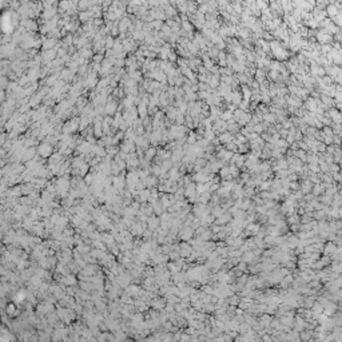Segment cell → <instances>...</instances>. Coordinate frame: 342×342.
Wrapping results in <instances>:
<instances>
[{
	"label": "cell",
	"instance_id": "15",
	"mask_svg": "<svg viewBox=\"0 0 342 342\" xmlns=\"http://www.w3.org/2000/svg\"><path fill=\"white\" fill-rule=\"evenodd\" d=\"M138 112H139V115H141L142 118H146V115H147V108H146L144 104H139Z\"/></svg>",
	"mask_w": 342,
	"mask_h": 342
},
{
	"label": "cell",
	"instance_id": "9",
	"mask_svg": "<svg viewBox=\"0 0 342 342\" xmlns=\"http://www.w3.org/2000/svg\"><path fill=\"white\" fill-rule=\"evenodd\" d=\"M55 54H56V51H55L54 48L48 49V51H46L44 54H43V59H44L46 62H49V60H52V59L55 58Z\"/></svg>",
	"mask_w": 342,
	"mask_h": 342
},
{
	"label": "cell",
	"instance_id": "10",
	"mask_svg": "<svg viewBox=\"0 0 342 342\" xmlns=\"http://www.w3.org/2000/svg\"><path fill=\"white\" fill-rule=\"evenodd\" d=\"M330 116H331V119L334 120L335 122V124H340L341 123V115H340V112H338V110H330Z\"/></svg>",
	"mask_w": 342,
	"mask_h": 342
},
{
	"label": "cell",
	"instance_id": "8",
	"mask_svg": "<svg viewBox=\"0 0 342 342\" xmlns=\"http://www.w3.org/2000/svg\"><path fill=\"white\" fill-rule=\"evenodd\" d=\"M115 111H116V103L112 100L107 102V104H106V112L108 115H111V114H114Z\"/></svg>",
	"mask_w": 342,
	"mask_h": 342
},
{
	"label": "cell",
	"instance_id": "7",
	"mask_svg": "<svg viewBox=\"0 0 342 342\" xmlns=\"http://www.w3.org/2000/svg\"><path fill=\"white\" fill-rule=\"evenodd\" d=\"M76 127H78V124L75 123V120H71V122L66 123V126H64V132H66V134H70V132L75 131Z\"/></svg>",
	"mask_w": 342,
	"mask_h": 342
},
{
	"label": "cell",
	"instance_id": "22",
	"mask_svg": "<svg viewBox=\"0 0 342 342\" xmlns=\"http://www.w3.org/2000/svg\"><path fill=\"white\" fill-rule=\"evenodd\" d=\"M309 170H312L313 173H319L318 164H309Z\"/></svg>",
	"mask_w": 342,
	"mask_h": 342
},
{
	"label": "cell",
	"instance_id": "13",
	"mask_svg": "<svg viewBox=\"0 0 342 342\" xmlns=\"http://www.w3.org/2000/svg\"><path fill=\"white\" fill-rule=\"evenodd\" d=\"M220 176L222 178H231L230 176V170H229V166H225V167H220Z\"/></svg>",
	"mask_w": 342,
	"mask_h": 342
},
{
	"label": "cell",
	"instance_id": "23",
	"mask_svg": "<svg viewBox=\"0 0 342 342\" xmlns=\"http://www.w3.org/2000/svg\"><path fill=\"white\" fill-rule=\"evenodd\" d=\"M321 192H322V186H319V183H318V185H315V187H314V194L318 195V194H321Z\"/></svg>",
	"mask_w": 342,
	"mask_h": 342
},
{
	"label": "cell",
	"instance_id": "16",
	"mask_svg": "<svg viewBox=\"0 0 342 342\" xmlns=\"http://www.w3.org/2000/svg\"><path fill=\"white\" fill-rule=\"evenodd\" d=\"M155 154H157V150H155V148H148V150L146 151V160H150Z\"/></svg>",
	"mask_w": 342,
	"mask_h": 342
},
{
	"label": "cell",
	"instance_id": "3",
	"mask_svg": "<svg viewBox=\"0 0 342 342\" xmlns=\"http://www.w3.org/2000/svg\"><path fill=\"white\" fill-rule=\"evenodd\" d=\"M305 107L306 110L310 111V114H315V110H317V99H307L305 102Z\"/></svg>",
	"mask_w": 342,
	"mask_h": 342
},
{
	"label": "cell",
	"instance_id": "21",
	"mask_svg": "<svg viewBox=\"0 0 342 342\" xmlns=\"http://www.w3.org/2000/svg\"><path fill=\"white\" fill-rule=\"evenodd\" d=\"M270 78H271L273 80H278L279 79V72H277V71H271V72H270Z\"/></svg>",
	"mask_w": 342,
	"mask_h": 342
},
{
	"label": "cell",
	"instance_id": "19",
	"mask_svg": "<svg viewBox=\"0 0 342 342\" xmlns=\"http://www.w3.org/2000/svg\"><path fill=\"white\" fill-rule=\"evenodd\" d=\"M114 43H115L114 39L111 38V36H108V38L106 39V47H107V48H111V47L114 46Z\"/></svg>",
	"mask_w": 342,
	"mask_h": 342
},
{
	"label": "cell",
	"instance_id": "11",
	"mask_svg": "<svg viewBox=\"0 0 342 342\" xmlns=\"http://www.w3.org/2000/svg\"><path fill=\"white\" fill-rule=\"evenodd\" d=\"M255 79H257V83H263V80H265V72H263V70H258L255 71Z\"/></svg>",
	"mask_w": 342,
	"mask_h": 342
},
{
	"label": "cell",
	"instance_id": "17",
	"mask_svg": "<svg viewBox=\"0 0 342 342\" xmlns=\"http://www.w3.org/2000/svg\"><path fill=\"white\" fill-rule=\"evenodd\" d=\"M275 118H277V116H275L274 114H266V115H265V120H266L267 123H274V122H275Z\"/></svg>",
	"mask_w": 342,
	"mask_h": 342
},
{
	"label": "cell",
	"instance_id": "4",
	"mask_svg": "<svg viewBox=\"0 0 342 342\" xmlns=\"http://www.w3.org/2000/svg\"><path fill=\"white\" fill-rule=\"evenodd\" d=\"M219 142L223 143V144H229V143L233 142V135L231 132H223L219 135Z\"/></svg>",
	"mask_w": 342,
	"mask_h": 342
},
{
	"label": "cell",
	"instance_id": "1",
	"mask_svg": "<svg viewBox=\"0 0 342 342\" xmlns=\"http://www.w3.org/2000/svg\"><path fill=\"white\" fill-rule=\"evenodd\" d=\"M315 38H317V40H318L319 43H321V44H329L330 42H333V36L329 35V33H326L323 30L315 33Z\"/></svg>",
	"mask_w": 342,
	"mask_h": 342
},
{
	"label": "cell",
	"instance_id": "20",
	"mask_svg": "<svg viewBox=\"0 0 342 342\" xmlns=\"http://www.w3.org/2000/svg\"><path fill=\"white\" fill-rule=\"evenodd\" d=\"M310 186H312V185H310L309 181H305V183L302 185V190H303L305 192H307V191L310 190Z\"/></svg>",
	"mask_w": 342,
	"mask_h": 342
},
{
	"label": "cell",
	"instance_id": "18",
	"mask_svg": "<svg viewBox=\"0 0 342 342\" xmlns=\"http://www.w3.org/2000/svg\"><path fill=\"white\" fill-rule=\"evenodd\" d=\"M95 135L100 136L102 135V127H100V120H98V123L95 124Z\"/></svg>",
	"mask_w": 342,
	"mask_h": 342
},
{
	"label": "cell",
	"instance_id": "14",
	"mask_svg": "<svg viewBox=\"0 0 342 342\" xmlns=\"http://www.w3.org/2000/svg\"><path fill=\"white\" fill-rule=\"evenodd\" d=\"M197 141H198L197 134L192 132V134H190V136L187 138V144H191V146H192V144H195V143H197Z\"/></svg>",
	"mask_w": 342,
	"mask_h": 342
},
{
	"label": "cell",
	"instance_id": "6",
	"mask_svg": "<svg viewBox=\"0 0 342 342\" xmlns=\"http://www.w3.org/2000/svg\"><path fill=\"white\" fill-rule=\"evenodd\" d=\"M186 195H187L190 199H195V195H197V190H195L194 185H188L187 188H186Z\"/></svg>",
	"mask_w": 342,
	"mask_h": 342
},
{
	"label": "cell",
	"instance_id": "2",
	"mask_svg": "<svg viewBox=\"0 0 342 342\" xmlns=\"http://www.w3.org/2000/svg\"><path fill=\"white\" fill-rule=\"evenodd\" d=\"M52 146L49 144V143H43L42 146L39 147V154L42 155V157H48V155L52 154Z\"/></svg>",
	"mask_w": 342,
	"mask_h": 342
},
{
	"label": "cell",
	"instance_id": "12",
	"mask_svg": "<svg viewBox=\"0 0 342 342\" xmlns=\"http://www.w3.org/2000/svg\"><path fill=\"white\" fill-rule=\"evenodd\" d=\"M269 67H270V70H271V71H277V72H279L282 66H281V63H279V62L275 60V62H270Z\"/></svg>",
	"mask_w": 342,
	"mask_h": 342
},
{
	"label": "cell",
	"instance_id": "24",
	"mask_svg": "<svg viewBox=\"0 0 342 342\" xmlns=\"http://www.w3.org/2000/svg\"><path fill=\"white\" fill-rule=\"evenodd\" d=\"M106 84H108V79H103L99 82V88H103V87H106Z\"/></svg>",
	"mask_w": 342,
	"mask_h": 342
},
{
	"label": "cell",
	"instance_id": "25",
	"mask_svg": "<svg viewBox=\"0 0 342 342\" xmlns=\"http://www.w3.org/2000/svg\"><path fill=\"white\" fill-rule=\"evenodd\" d=\"M270 186H271V182H263V183H261V188H269Z\"/></svg>",
	"mask_w": 342,
	"mask_h": 342
},
{
	"label": "cell",
	"instance_id": "5",
	"mask_svg": "<svg viewBox=\"0 0 342 342\" xmlns=\"http://www.w3.org/2000/svg\"><path fill=\"white\" fill-rule=\"evenodd\" d=\"M242 94H243V99H245V100H250L251 96H253L251 88H250V87H247L246 84L242 86Z\"/></svg>",
	"mask_w": 342,
	"mask_h": 342
}]
</instances>
